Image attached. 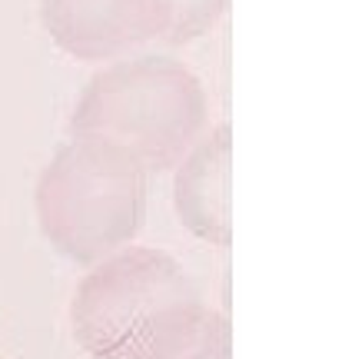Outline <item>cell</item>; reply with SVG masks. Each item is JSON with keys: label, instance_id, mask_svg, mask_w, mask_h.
I'll use <instances>...</instances> for the list:
<instances>
[{"label": "cell", "instance_id": "3957f363", "mask_svg": "<svg viewBox=\"0 0 342 359\" xmlns=\"http://www.w3.org/2000/svg\"><path fill=\"white\" fill-rule=\"evenodd\" d=\"M146 183L150 173L123 147L70 137L37 180L40 230L67 259L93 266L143 230Z\"/></svg>", "mask_w": 342, "mask_h": 359}, {"label": "cell", "instance_id": "6da1fadb", "mask_svg": "<svg viewBox=\"0 0 342 359\" xmlns=\"http://www.w3.org/2000/svg\"><path fill=\"white\" fill-rule=\"evenodd\" d=\"M210 313L179 259L130 243L80 280L70 326L93 359H177L203 336Z\"/></svg>", "mask_w": 342, "mask_h": 359}, {"label": "cell", "instance_id": "5b68a950", "mask_svg": "<svg viewBox=\"0 0 342 359\" xmlns=\"http://www.w3.org/2000/svg\"><path fill=\"white\" fill-rule=\"evenodd\" d=\"M229 167H233V133L229 123L203 130V137L183 154L173 177V206L186 230L210 246H229Z\"/></svg>", "mask_w": 342, "mask_h": 359}, {"label": "cell", "instance_id": "52a82bcc", "mask_svg": "<svg viewBox=\"0 0 342 359\" xmlns=\"http://www.w3.org/2000/svg\"><path fill=\"white\" fill-rule=\"evenodd\" d=\"M177 359H229V323L223 313H210L203 336Z\"/></svg>", "mask_w": 342, "mask_h": 359}, {"label": "cell", "instance_id": "277c9868", "mask_svg": "<svg viewBox=\"0 0 342 359\" xmlns=\"http://www.w3.org/2000/svg\"><path fill=\"white\" fill-rule=\"evenodd\" d=\"M170 0H43V27L74 60H116L163 40Z\"/></svg>", "mask_w": 342, "mask_h": 359}, {"label": "cell", "instance_id": "7a4b0ae2", "mask_svg": "<svg viewBox=\"0 0 342 359\" xmlns=\"http://www.w3.org/2000/svg\"><path fill=\"white\" fill-rule=\"evenodd\" d=\"M210 103L200 77L173 57H116L87 80L70 137L116 143L146 173H166L203 137Z\"/></svg>", "mask_w": 342, "mask_h": 359}, {"label": "cell", "instance_id": "8992f818", "mask_svg": "<svg viewBox=\"0 0 342 359\" xmlns=\"http://www.w3.org/2000/svg\"><path fill=\"white\" fill-rule=\"evenodd\" d=\"M226 11V0H170V24L163 40L173 47L206 37Z\"/></svg>", "mask_w": 342, "mask_h": 359}]
</instances>
